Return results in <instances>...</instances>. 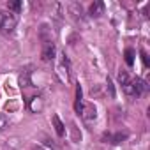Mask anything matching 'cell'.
<instances>
[{
  "mask_svg": "<svg viewBox=\"0 0 150 150\" xmlns=\"http://www.w3.org/2000/svg\"><path fill=\"white\" fill-rule=\"evenodd\" d=\"M18 25V16L13 13H4L0 11V32L2 34H11Z\"/></svg>",
  "mask_w": 150,
  "mask_h": 150,
  "instance_id": "6da1fadb",
  "label": "cell"
},
{
  "mask_svg": "<svg viewBox=\"0 0 150 150\" xmlns=\"http://www.w3.org/2000/svg\"><path fill=\"white\" fill-rule=\"evenodd\" d=\"M55 55H57V48H55V44H53L51 41L46 42L44 48H42V53H41L42 60H44V62H51V60L55 58Z\"/></svg>",
  "mask_w": 150,
  "mask_h": 150,
  "instance_id": "7a4b0ae2",
  "label": "cell"
},
{
  "mask_svg": "<svg viewBox=\"0 0 150 150\" xmlns=\"http://www.w3.org/2000/svg\"><path fill=\"white\" fill-rule=\"evenodd\" d=\"M132 83V88H134V96H141V94H145L146 90H148V85H146V81L145 80H141V78H136L134 81H131Z\"/></svg>",
  "mask_w": 150,
  "mask_h": 150,
  "instance_id": "3957f363",
  "label": "cell"
},
{
  "mask_svg": "<svg viewBox=\"0 0 150 150\" xmlns=\"http://www.w3.org/2000/svg\"><path fill=\"white\" fill-rule=\"evenodd\" d=\"M90 16H101L103 13H104V2H101V0H97V2H94L92 6H90Z\"/></svg>",
  "mask_w": 150,
  "mask_h": 150,
  "instance_id": "277c9868",
  "label": "cell"
},
{
  "mask_svg": "<svg viewBox=\"0 0 150 150\" xmlns=\"http://www.w3.org/2000/svg\"><path fill=\"white\" fill-rule=\"evenodd\" d=\"M104 139H108V141L113 143V145H118V143H122L124 139H127V132H117V134H113V136L104 134Z\"/></svg>",
  "mask_w": 150,
  "mask_h": 150,
  "instance_id": "5b68a950",
  "label": "cell"
},
{
  "mask_svg": "<svg viewBox=\"0 0 150 150\" xmlns=\"http://www.w3.org/2000/svg\"><path fill=\"white\" fill-rule=\"evenodd\" d=\"M74 110H76L78 115L83 113V103H81V87H76V103H74Z\"/></svg>",
  "mask_w": 150,
  "mask_h": 150,
  "instance_id": "8992f818",
  "label": "cell"
},
{
  "mask_svg": "<svg viewBox=\"0 0 150 150\" xmlns=\"http://www.w3.org/2000/svg\"><path fill=\"white\" fill-rule=\"evenodd\" d=\"M83 118L87 120V122H90V120H96V108L94 106H87V108H83Z\"/></svg>",
  "mask_w": 150,
  "mask_h": 150,
  "instance_id": "52a82bcc",
  "label": "cell"
},
{
  "mask_svg": "<svg viewBox=\"0 0 150 150\" xmlns=\"http://www.w3.org/2000/svg\"><path fill=\"white\" fill-rule=\"evenodd\" d=\"M53 125H55L57 134H58V136H64L65 129H64V124H62V120L58 118V115H53Z\"/></svg>",
  "mask_w": 150,
  "mask_h": 150,
  "instance_id": "ba28073f",
  "label": "cell"
},
{
  "mask_svg": "<svg viewBox=\"0 0 150 150\" xmlns=\"http://www.w3.org/2000/svg\"><path fill=\"white\" fill-rule=\"evenodd\" d=\"M42 106H44L42 99H41V97H34V99H32V104H30V110H32V111H41Z\"/></svg>",
  "mask_w": 150,
  "mask_h": 150,
  "instance_id": "9c48e42d",
  "label": "cell"
},
{
  "mask_svg": "<svg viewBox=\"0 0 150 150\" xmlns=\"http://www.w3.org/2000/svg\"><path fill=\"white\" fill-rule=\"evenodd\" d=\"M125 64L131 67V65H134V50H125Z\"/></svg>",
  "mask_w": 150,
  "mask_h": 150,
  "instance_id": "30bf717a",
  "label": "cell"
},
{
  "mask_svg": "<svg viewBox=\"0 0 150 150\" xmlns=\"http://www.w3.org/2000/svg\"><path fill=\"white\" fill-rule=\"evenodd\" d=\"M118 81H120V85H122V87H124V85H127V83L131 81V80H129V74H127L125 71H120V72H118Z\"/></svg>",
  "mask_w": 150,
  "mask_h": 150,
  "instance_id": "8fae6325",
  "label": "cell"
},
{
  "mask_svg": "<svg viewBox=\"0 0 150 150\" xmlns=\"http://www.w3.org/2000/svg\"><path fill=\"white\" fill-rule=\"evenodd\" d=\"M7 7H9V11L18 13V11L21 9V2H20V0H14V2H7Z\"/></svg>",
  "mask_w": 150,
  "mask_h": 150,
  "instance_id": "7c38bea8",
  "label": "cell"
},
{
  "mask_svg": "<svg viewBox=\"0 0 150 150\" xmlns=\"http://www.w3.org/2000/svg\"><path fill=\"white\" fill-rule=\"evenodd\" d=\"M9 127V118L4 115V113H0V131H4Z\"/></svg>",
  "mask_w": 150,
  "mask_h": 150,
  "instance_id": "4fadbf2b",
  "label": "cell"
},
{
  "mask_svg": "<svg viewBox=\"0 0 150 150\" xmlns=\"http://www.w3.org/2000/svg\"><path fill=\"white\" fill-rule=\"evenodd\" d=\"M122 88H124V92H125L127 96H134V88H132V83H131V81H129L127 85H124Z\"/></svg>",
  "mask_w": 150,
  "mask_h": 150,
  "instance_id": "5bb4252c",
  "label": "cell"
},
{
  "mask_svg": "<svg viewBox=\"0 0 150 150\" xmlns=\"http://www.w3.org/2000/svg\"><path fill=\"white\" fill-rule=\"evenodd\" d=\"M106 87H108L110 96H111V97H115V87H113V83H111V80H110V78L106 80Z\"/></svg>",
  "mask_w": 150,
  "mask_h": 150,
  "instance_id": "9a60e30c",
  "label": "cell"
},
{
  "mask_svg": "<svg viewBox=\"0 0 150 150\" xmlns=\"http://www.w3.org/2000/svg\"><path fill=\"white\" fill-rule=\"evenodd\" d=\"M141 60H143L145 67H148V57H146V53H145V51H141Z\"/></svg>",
  "mask_w": 150,
  "mask_h": 150,
  "instance_id": "2e32d148",
  "label": "cell"
},
{
  "mask_svg": "<svg viewBox=\"0 0 150 150\" xmlns=\"http://www.w3.org/2000/svg\"><path fill=\"white\" fill-rule=\"evenodd\" d=\"M34 150H42V148H34Z\"/></svg>",
  "mask_w": 150,
  "mask_h": 150,
  "instance_id": "e0dca14e",
  "label": "cell"
}]
</instances>
